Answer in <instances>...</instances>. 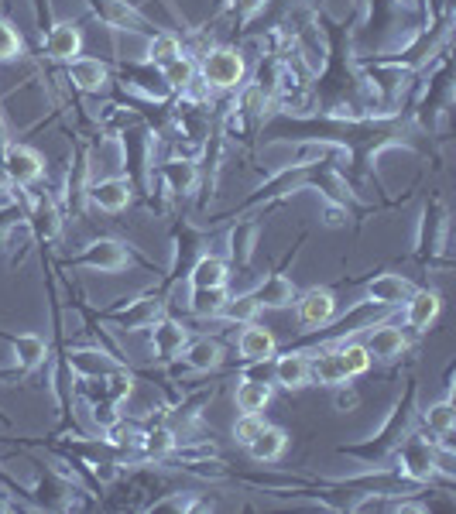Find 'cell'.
<instances>
[{"label":"cell","mask_w":456,"mask_h":514,"mask_svg":"<svg viewBox=\"0 0 456 514\" xmlns=\"http://www.w3.org/2000/svg\"><path fill=\"white\" fill-rule=\"evenodd\" d=\"M230 299L227 285H213V288H192L189 295V309L192 316H203V319H216V312H220V305Z\"/></svg>","instance_id":"f546056e"},{"label":"cell","mask_w":456,"mask_h":514,"mask_svg":"<svg viewBox=\"0 0 456 514\" xmlns=\"http://www.w3.org/2000/svg\"><path fill=\"white\" fill-rule=\"evenodd\" d=\"M4 508H11V504H7V501H4V497H0V511H4Z\"/></svg>","instance_id":"60d3db41"},{"label":"cell","mask_w":456,"mask_h":514,"mask_svg":"<svg viewBox=\"0 0 456 514\" xmlns=\"http://www.w3.org/2000/svg\"><path fill=\"white\" fill-rule=\"evenodd\" d=\"M199 72H203V83L213 90H237L247 76V62L237 48H210L199 62Z\"/></svg>","instance_id":"3957f363"},{"label":"cell","mask_w":456,"mask_h":514,"mask_svg":"<svg viewBox=\"0 0 456 514\" xmlns=\"http://www.w3.org/2000/svg\"><path fill=\"white\" fill-rule=\"evenodd\" d=\"M395 460L402 463L398 473L412 484L426 487L432 477L439 473V443L436 439H422V436H408L398 443L395 449Z\"/></svg>","instance_id":"7a4b0ae2"},{"label":"cell","mask_w":456,"mask_h":514,"mask_svg":"<svg viewBox=\"0 0 456 514\" xmlns=\"http://www.w3.org/2000/svg\"><path fill=\"white\" fill-rule=\"evenodd\" d=\"M237 353L244 364H251V360H271L278 353V340L268 326H261L258 319H254V323H244V329H240Z\"/></svg>","instance_id":"8fae6325"},{"label":"cell","mask_w":456,"mask_h":514,"mask_svg":"<svg viewBox=\"0 0 456 514\" xmlns=\"http://www.w3.org/2000/svg\"><path fill=\"white\" fill-rule=\"evenodd\" d=\"M182 360H186V367H192V371H216L223 364V347L210 340V336H199V340H189L182 347Z\"/></svg>","instance_id":"7402d4cb"},{"label":"cell","mask_w":456,"mask_h":514,"mask_svg":"<svg viewBox=\"0 0 456 514\" xmlns=\"http://www.w3.org/2000/svg\"><path fill=\"white\" fill-rule=\"evenodd\" d=\"M443 234H446V213L439 203L426 206V213H422V237H419V247H422V257L439 254L443 251Z\"/></svg>","instance_id":"cb8c5ba5"},{"label":"cell","mask_w":456,"mask_h":514,"mask_svg":"<svg viewBox=\"0 0 456 514\" xmlns=\"http://www.w3.org/2000/svg\"><path fill=\"white\" fill-rule=\"evenodd\" d=\"M422 429H426L429 436L436 439V443H443V439L456 429V408H453V398L429 405L426 412H422Z\"/></svg>","instance_id":"4316f807"},{"label":"cell","mask_w":456,"mask_h":514,"mask_svg":"<svg viewBox=\"0 0 456 514\" xmlns=\"http://www.w3.org/2000/svg\"><path fill=\"white\" fill-rule=\"evenodd\" d=\"M72 268H86V271H103V275H114V271H124L131 264V254L120 240H93L86 251H79L76 257H69Z\"/></svg>","instance_id":"5b68a950"},{"label":"cell","mask_w":456,"mask_h":514,"mask_svg":"<svg viewBox=\"0 0 456 514\" xmlns=\"http://www.w3.org/2000/svg\"><path fill=\"white\" fill-rule=\"evenodd\" d=\"M261 312V305L254 302V295H230L227 302L220 305V312H216V319H223V323H234V326H244V323H254Z\"/></svg>","instance_id":"f1b7e54d"},{"label":"cell","mask_w":456,"mask_h":514,"mask_svg":"<svg viewBox=\"0 0 456 514\" xmlns=\"http://www.w3.org/2000/svg\"><path fill=\"white\" fill-rule=\"evenodd\" d=\"M69 76H72V83H76L83 93H100L103 86L110 83L107 66H103L100 59H83V55L69 62Z\"/></svg>","instance_id":"603a6c76"},{"label":"cell","mask_w":456,"mask_h":514,"mask_svg":"<svg viewBox=\"0 0 456 514\" xmlns=\"http://www.w3.org/2000/svg\"><path fill=\"white\" fill-rule=\"evenodd\" d=\"M227 275H230V264L216 254H203L196 264L189 268V285L192 288H213V285H227Z\"/></svg>","instance_id":"d4e9b609"},{"label":"cell","mask_w":456,"mask_h":514,"mask_svg":"<svg viewBox=\"0 0 456 514\" xmlns=\"http://www.w3.org/2000/svg\"><path fill=\"white\" fill-rule=\"evenodd\" d=\"M158 72H162V83L168 90H189L192 79H196V62H192L189 55H175V59Z\"/></svg>","instance_id":"1f68e13d"},{"label":"cell","mask_w":456,"mask_h":514,"mask_svg":"<svg viewBox=\"0 0 456 514\" xmlns=\"http://www.w3.org/2000/svg\"><path fill=\"white\" fill-rule=\"evenodd\" d=\"M251 295H254V302H258L261 309H288L299 292H295V285L282 275V271H275V275L264 278Z\"/></svg>","instance_id":"e0dca14e"},{"label":"cell","mask_w":456,"mask_h":514,"mask_svg":"<svg viewBox=\"0 0 456 514\" xmlns=\"http://www.w3.org/2000/svg\"><path fill=\"white\" fill-rule=\"evenodd\" d=\"M103 316H107L110 323H117L120 329H127V333L148 329L165 316V292L141 295V299H131L127 305H120V309H107Z\"/></svg>","instance_id":"277c9868"},{"label":"cell","mask_w":456,"mask_h":514,"mask_svg":"<svg viewBox=\"0 0 456 514\" xmlns=\"http://www.w3.org/2000/svg\"><path fill=\"white\" fill-rule=\"evenodd\" d=\"M0 377H4V374H0Z\"/></svg>","instance_id":"b9f144b4"},{"label":"cell","mask_w":456,"mask_h":514,"mask_svg":"<svg viewBox=\"0 0 456 514\" xmlns=\"http://www.w3.org/2000/svg\"><path fill=\"white\" fill-rule=\"evenodd\" d=\"M24 52V42L18 35V28H14L11 21L0 18V62H11L18 59V55Z\"/></svg>","instance_id":"e575fe53"},{"label":"cell","mask_w":456,"mask_h":514,"mask_svg":"<svg viewBox=\"0 0 456 514\" xmlns=\"http://www.w3.org/2000/svg\"><path fill=\"white\" fill-rule=\"evenodd\" d=\"M412 401H415V384L405 388V398L398 401V408L388 415V422L381 425V432L371 439V443H360V446H340L343 456H354L364 467H384V463L395 456L398 443L408 436V422H412Z\"/></svg>","instance_id":"6da1fadb"},{"label":"cell","mask_w":456,"mask_h":514,"mask_svg":"<svg viewBox=\"0 0 456 514\" xmlns=\"http://www.w3.org/2000/svg\"><path fill=\"white\" fill-rule=\"evenodd\" d=\"M234 401H237V412H264L271 405V384L254 381V377H240Z\"/></svg>","instance_id":"484cf974"},{"label":"cell","mask_w":456,"mask_h":514,"mask_svg":"<svg viewBox=\"0 0 456 514\" xmlns=\"http://www.w3.org/2000/svg\"><path fill=\"white\" fill-rule=\"evenodd\" d=\"M295 316H299V326L319 329L330 326L336 316V295L330 288H309V292L295 295Z\"/></svg>","instance_id":"52a82bcc"},{"label":"cell","mask_w":456,"mask_h":514,"mask_svg":"<svg viewBox=\"0 0 456 514\" xmlns=\"http://www.w3.org/2000/svg\"><path fill=\"white\" fill-rule=\"evenodd\" d=\"M343 210H336V206H326V223H330V227H336V223H343Z\"/></svg>","instance_id":"ab89813d"},{"label":"cell","mask_w":456,"mask_h":514,"mask_svg":"<svg viewBox=\"0 0 456 514\" xmlns=\"http://www.w3.org/2000/svg\"><path fill=\"white\" fill-rule=\"evenodd\" d=\"M0 168H4L11 186H31L35 179H42L45 158L28 144H7L4 155H0Z\"/></svg>","instance_id":"8992f818"},{"label":"cell","mask_w":456,"mask_h":514,"mask_svg":"<svg viewBox=\"0 0 456 514\" xmlns=\"http://www.w3.org/2000/svg\"><path fill=\"white\" fill-rule=\"evenodd\" d=\"M326 144L319 141H309V144H299V151H295V168H306V165H319L326 158Z\"/></svg>","instance_id":"8d00e7d4"},{"label":"cell","mask_w":456,"mask_h":514,"mask_svg":"<svg viewBox=\"0 0 456 514\" xmlns=\"http://www.w3.org/2000/svg\"><path fill=\"white\" fill-rule=\"evenodd\" d=\"M271 377L275 384H282L285 391H302L312 384V371H309V357L299 350H288L282 357H271Z\"/></svg>","instance_id":"ba28073f"},{"label":"cell","mask_w":456,"mask_h":514,"mask_svg":"<svg viewBox=\"0 0 456 514\" xmlns=\"http://www.w3.org/2000/svg\"><path fill=\"white\" fill-rule=\"evenodd\" d=\"M69 367L79 377H107V374L124 371V364H120L117 357H110V353H103V350H76L69 357Z\"/></svg>","instance_id":"ffe728a7"},{"label":"cell","mask_w":456,"mask_h":514,"mask_svg":"<svg viewBox=\"0 0 456 514\" xmlns=\"http://www.w3.org/2000/svg\"><path fill=\"white\" fill-rule=\"evenodd\" d=\"M31 230H35L38 237L45 240H55L62 230L59 223V206L52 203V196H38L35 206H31Z\"/></svg>","instance_id":"83f0119b"},{"label":"cell","mask_w":456,"mask_h":514,"mask_svg":"<svg viewBox=\"0 0 456 514\" xmlns=\"http://www.w3.org/2000/svg\"><path fill=\"white\" fill-rule=\"evenodd\" d=\"M264 4H268V0H230V11L240 14V18H251V14H258Z\"/></svg>","instance_id":"74e56055"},{"label":"cell","mask_w":456,"mask_h":514,"mask_svg":"<svg viewBox=\"0 0 456 514\" xmlns=\"http://www.w3.org/2000/svg\"><path fill=\"white\" fill-rule=\"evenodd\" d=\"M439 309H443V302H439L436 292H429V288H415L405 302V329L426 333V329L439 319Z\"/></svg>","instance_id":"4fadbf2b"},{"label":"cell","mask_w":456,"mask_h":514,"mask_svg":"<svg viewBox=\"0 0 456 514\" xmlns=\"http://www.w3.org/2000/svg\"><path fill=\"white\" fill-rule=\"evenodd\" d=\"M0 336L11 343L14 357H18V371H35V367L48 357V343L38 333H18V336L0 333Z\"/></svg>","instance_id":"44dd1931"},{"label":"cell","mask_w":456,"mask_h":514,"mask_svg":"<svg viewBox=\"0 0 456 514\" xmlns=\"http://www.w3.org/2000/svg\"><path fill=\"white\" fill-rule=\"evenodd\" d=\"M357 391L354 388H347V384H336V408H340V412H347V408H354L357 405Z\"/></svg>","instance_id":"f35d334b"},{"label":"cell","mask_w":456,"mask_h":514,"mask_svg":"<svg viewBox=\"0 0 456 514\" xmlns=\"http://www.w3.org/2000/svg\"><path fill=\"white\" fill-rule=\"evenodd\" d=\"M90 11L100 18L107 28H117V31H151V24L134 11L127 0H86Z\"/></svg>","instance_id":"9c48e42d"},{"label":"cell","mask_w":456,"mask_h":514,"mask_svg":"<svg viewBox=\"0 0 456 514\" xmlns=\"http://www.w3.org/2000/svg\"><path fill=\"white\" fill-rule=\"evenodd\" d=\"M175 55H182V45H179V38H175V35H168V31H155V35L148 38V62L155 69L168 66Z\"/></svg>","instance_id":"d6a6232c"},{"label":"cell","mask_w":456,"mask_h":514,"mask_svg":"<svg viewBox=\"0 0 456 514\" xmlns=\"http://www.w3.org/2000/svg\"><path fill=\"white\" fill-rule=\"evenodd\" d=\"M285 449H288V432L278 429V425H264L258 436L251 439L247 453H251L254 463H278Z\"/></svg>","instance_id":"d6986e66"},{"label":"cell","mask_w":456,"mask_h":514,"mask_svg":"<svg viewBox=\"0 0 456 514\" xmlns=\"http://www.w3.org/2000/svg\"><path fill=\"white\" fill-rule=\"evenodd\" d=\"M264 415L261 412H240L237 415V422H234V439H237V446H251V439L258 436V432L264 429Z\"/></svg>","instance_id":"836d02e7"},{"label":"cell","mask_w":456,"mask_h":514,"mask_svg":"<svg viewBox=\"0 0 456 514\" xmlns=\"http://www.w3.org/2000/svg\"><path fill=\"white\" fill-rule=\"evenodd\" d=\"M158 175L165 179L168 192H189L196 186V165H192L189 158H172V162L158 168Z\"/></svg>","instance_id":"4dcf8cb0"},{"label":"cell","mask_w":456,"mask_h":514,"mask_svg":"<svg viewBox=\"0 0 456 514\" xmlns=\"http://www.w3.org/2000/svg\"><path fill=\"white\" fill-rule=\"evenodd\" d=\"M175 432H172V425H165V422H158V425H144V432H141V439H138V449H141V460L148 463V460H168L172 456V449H175Z\"/></svg>","instance_id":"ac0fdd59"},{"label":"cell","mask_w":456,"mask_h":514,"mask_svg":"<svg viewBox=\"0 0 456 514\" xmlns=\"http://www.w3.org/2000/svg\"><path fill=\"white\" fill-rule=\"evenodd\" d=\"M367 299H371V305H405L408 302V295L415 292V285L408 278L402 275H378V278H371L367 281Z\"/></svg>","instance_id":"2e32d148"},{"label":"cell","mask_w":456,"mask_h":514,"mask_svg":"<svg viewBox=\"0 0 456 514\" xmlns=\"http://www.w3.org/2000/svg\"><path fill=\"white\" fill-rule=\"evenodd\" d=\"M254 240H258V227H237L234 234H230V254H234V261L247 264V257L254 251Z\"/></svg>","instance_id":"d590c367"},{"label":"cell","mask_w":456,"mask_h":514,"mask_svg":"<svg viewBox=\"0 0 456 514\" xmlns=\"http://www.w3.org/2000/svg\"><path fill=\"white\" fill-rule=\"evenodd\" d=\"M151 329V353H155L162 364H168V360H175L182 353V347L192 340L189 336V329L182 326V323H175V319H168L162 316L155 326H148Z\"/></svg>","instance_id":"30bf717a"},{"label":"cell","mask_w":456,"mask_h":514,"mask_svg":"<svg viewBox=\"0 0 456 514\" xmlns=\"http://www.w3.org/2000/svg\"><path fill=\"white\" fill-rule=\"evenodd\" d=\"M45 52L52 55L55 62H72L83 55V31L76 28L72 21L52 24L45 35Z\"/></svg>","instance_id":"9a60e30c"},{"label":"cell","mask_w":456,"mask_h":514,"mask_svg":"<svg viewBox=\"0 0 456 514\" xmlns=\"http://www.w3.org/2000/svg\"><path fill=\"white\" fill-rule=\"evenodd\" d=\"M364 347L371 353V360H395L408 350V333L402 326H391V323H381L378 329L371 326Z\"/></svg>","instance_id":"7c38bea8"},{"label":"cell","mask_w":456,"mask_h":514,"mask_svg":"<svg viewBox=\"0 0 456 514\" xmlns=\"http://www.w3.org/2000/svg\"><path fill=\"white\" fill-rule=\"evenodd\" d=\"M86 199L103 213H120L131 203V182L127 179H100L86 186Z\"/></svg>","instance_id":"5bb4252c"}]
</instances>
